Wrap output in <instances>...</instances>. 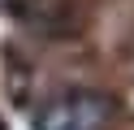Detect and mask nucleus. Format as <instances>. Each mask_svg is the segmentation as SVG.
Returning a JSON list of instances; mask_svg holds the SVG:
<instances>
[{
    "label": "nucleus",
    "mask_w": 134,
    "mask_h": 130,
    "mask_svg": "<svg viewBox=\"0 0 134 130\" xmlns=\"http://www.w3.org/2000/svg\"><path fill=\"white\" fill-rule=\"evenodd\" d=\"M35 130H113L117 126V104L113 95L91 91V87H69V91L48 95L30 117Z\"/></svg>",
    "instance_id": "f257e3e1"
},
{
    "label": "nucleus",
    "mask_w": 134,
    "mask_h": 130,
    "mask_svg": "<svg viewBox=\"0 0 134 130\" xmlns=\"http://www.w3.org/2000/svg\"><path fill=\"white\" fill-rule=\"evenodd\" d=\"M0 130H4V121H0Z\"/></svg>",
    "instance_id": "f03ea898"
}]
</instances>
